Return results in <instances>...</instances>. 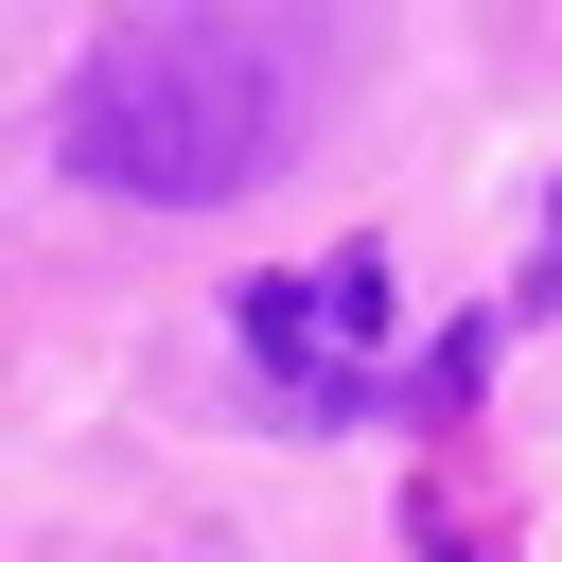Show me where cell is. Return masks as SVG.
I'll return each instance as SVG.
<instances>
[{"label":"cell","instance_id":"obj_2","mask_svg":"<svg viewBox=\"0 0 562 562\" xmlns=\"http://www.w3.org/2000/svg\"><path fill=\"white\" fill-rule=\"evenodd\" d=\"M369 334H386V263H369V246H351V263H281V281H246V351H263L299 404H351Z\"/></svg>","mask_w":562,"mask_h":562},{"label":"cell","instance_id":"obj_1","mask_svg":"<svg viewBox=\"0 0 562 562\" xmlns=\"http://www.w3.org/2000/svg\"><path fill=\"white\" fill-rule=\"evenodd\" d=\"M299 123H316V35L281 0H123L53 88V158L123 211H228L299 158Z\"/></svg>","mask_w":562,"mask_h":562},{"label":"cell","instance_id":"obj_3","mask_svg":"<svg viewBox=\"0 0 562 562\" xmlns=\"http://www.w3.org/2000/svg\"><path fill=\"white\" fill-rule=\"evenodd\" d=\"M544 228H562V211H544Z\"/></svg>","mask_w":562,"mask_h":562}]
</instances>
